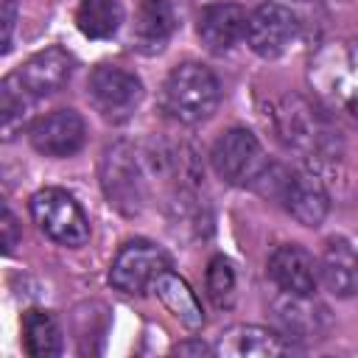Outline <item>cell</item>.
Listing matches in <instances>:
<instances>
[{
    "instance_id": "8992f818",
    "label": "cell",
    "mask_w": 358,
    "mask_h": 358,
    "mask_svg": "<svg viewBox=\"0 0 358 358\" xmlns=\"http://www.w3.org/2000/svg\"><path fill=\"white\" fill-rule=\"evenodd\" d=\"M87 95L95 112L109 123H123L143 101V84L134 73L117 64H101L90 73Z\"/></svg>"
},
{
    "instance_id": "ba28073f",
    "label": "cell",
    "mask_w": 358,
    "mask_h": 358,
    "mask_svg": "<svg viewBox=\"0 0 358 358\" xmlns=\"http://www.w3.org/2000/svg\"><path fill=\"white\" fill-rule=\"evenodd\" d=\"M165 268H171V260L159 246L151 241H129L112 260L109 282L123 294H143Z\"/></svg>"
},
{
    "instance_id": "44dd1931",
    "label": "cell",
    "mask_w": 358,
    "mask_h": 358,
    "mask_svg": "<svg viewBox=\"0 0 358 358\" xmlns=\"http://www.w3.org/2000/svg\"><path fill=\"white\" fill-rule=\"evenodd\" d=\"M31 106H34V98L8 73L0 84V126L6 140H11L25 126V120L31 117Z\"/></svg>"
},
{
    "instance_id": "9a60e30c",
    "label": "cell",
    "mask_w": 358,
    "mask_h": 358,
    "mask_svg": "<svg viewBox=\"0 0 358 358\" xmlns=\"http://www.w3.org/2000/svg\"><path fill=\"white\" fill-rule=\"evenodd\" d=\"M246 11L238 3H210L199 14V39L210 53H227L241 36H246Z\"/></svg>"
},
{
    "instance_id": "d4e9b609",
    "label": "cell",
    "mask_w": 358,
    "mask_h": 358,
    "mask_svg": "<svg viewBox=\"0 0 358 358\" xmlns=\"http://www.w3.org/2000/svg\"><path fill=\"white\" fill-rule=\"evenodd\" d=\"M173 352H176V355H210V352H215V350L207 347V344H201V341H185V344H176Z\"/></svg>"
},
{
    "instance_id": "4fadbf2b",
    "label": "cell",
    "mask_w": 358,
    "mask_h": 358,
    "mask_svg": "<svg viewBox=\"0 0 358 358\" xmlns=\"http://www.w3.org/2000/svg\"><path fill=\"white\" fill-rule=\"evenodd\" d=\"M215 352L227 358H277L294 352V344L268 327L235 324L227 333H221Z\"/></svg>"
},
{
    "instance_id": "2e32d148",
    "label": "cell",
    "mask_w": 358,
    "mask_h": 358,
    "mask_svg": "<svg viewBox=\"0 0 358 358\" xmlns=\"http://www.w3.org/2000/svg\"><path fill=\"white\" fill-rule=\"evenodd\" d=\"M176 28V6L173 0H143L137 22H134V45L140 53H159Z\"/></svg>"
},
{
    "instance_id": "7402d4cb",
    "label": "cell",
    "mask_w": 358,
    "mask_h": 358,
    "mask_svg": "<svg viewBox=\"0 0 358 358\" xmlns=\"http://www.w3.org/2000/svg\"><path fill=\"white\" fill-rule=\"evenodd\" d=\"M207 294L218 308H229L235 299V268L227 257H213L207 268Z\"/></svg>"
},
{
    "instance_id": "d6986e66",
    "label": "cell",
    "mask_w": 358,
    "mask_h": 358,
    "mask_svg": "<svg viewBox=\"0 0 358 358\" xmlns=\"http://www.w3.org/2000/svg\"><path fill=\"white\" fill-rule=\"evenodd\" d=\"M22 341H25L28 355H34V358L59 355L62 347H64L62 327H59L56 316L50 310H42V308L25 310V316H22Z\"/></svg>"
},
{
    "instance_id": "52a82bcc",
    "label": "cell",
    "mask_w": 358,
    "mask_h": 358,
    "mask_svg": "<svg viewBox=\"0 0 358 358\" xmlns=\"http://www.w3.org/2000/svg\"><path fill=\"white\" fill-rule=\"evenodd\" d=\"M271 126L277 131V140L285 148H294L305 157H324L330 148V131L322 126V120L310 112V106L299 98H282L271 106Z\"/></svg>"
},
{
    "instance_id": "8fae6325",
    "label": "cell",
    "mask_w": 358,
    "mask_h": 358,
    "mask_svg": "<svg viewBox=\"0 0 358 358\" xmlns=\"http://www.w3.org/2000/svg\"><path fill=\"white\" fill-rule=\"evenodd\" d=\"M70 73H73V59H70V53L62 50V48H45V50L34 53L20 70H14L11 78H14L34 101H39V98H48V95L59 92V90L67 84Z\"/></svg>"
},
{
    "instance_id": "30bf717a",
    "label": "cell",
    "mask_w": 358,
    "mask_h": 358,
    "mask_svg": "<svg viewBox=\"0 0 358 358\" xmlns=\"http://www.w3.org/2000/svg\"><path fill=\"white\" fill-rule=\"evenodd\" d=\"M28 137L31 145L45 157H73L87 140V126L76 109H56L39 117L28 129Z\"/></svg>"
},
{
    "instance_id": "7a4b0ae2",
    "label": "cell",
    "mask_w": 358,
    "mask_h": 358,
    "mask_svg": "<svg viewBox=\"0 0 358 358\" xmlns=\"http://www.w3.org/2000/svg\"><path fill=\"white\" fill-rule=\"evenodd\" d=\"M101 187L115 210L137 215L145 201V165L131 143H115L101 162Z\"/></svg>"
},
{
    "instance_id": "5b68a950",
    "label": "cell",
    "mask_w": 358,
    "mask_h": 358,
    "mask_svg": "<svg viewBox=\"0 0 358 358\" xmlns=\"http://www.w3.org/2000/svg\"><path fill=\"white\" fill-rule=\"evenodd\" d=\"M31 215L36 227L62 246H84L90 241V221L78 201L62 187H45L31 196Z\"/></svg>"
},
{
    "instance_id": "6da1fadb",
    "label": "cell",
    "mask_w": 358,
    "mask_h": 358,
    "mask_svg": "<svg viewBox=\"0 0 358 358\" xmlns=\"http://www.w3.org/2000/svg\"><path fill=\"white\" fill-rule=\"evenodd\" d=\"M159 101L173 120L199 123L215 112L221 101V84L210 67L199 62H182L168 73Z\"/></svg>"
},
{
    "instance_id": "277c9868",
    "label": "cell",
    "mask_w": 358,
    "mask_h": 358,
    "mask_svg": "<svg viewBox=\"0 0 358 358\" xmlns=\"http://www.w3.org/2000/svg\"><path fill=\"white\" fill-rule=\"evenodd\" d=\"M213 168L215 173L235 187H255L263 173L268 171V159L263 157V148L257 143V137L249 129H227L215 145H213Z\"/></svg>"
},
{
    "instance_id": "ffe728a7",
    "label": "cell",
    "mask_w": 358,
    "mask_h": 358,
    "mask_svg": "<svg viewBox=\"0 0 358 358\" xmlns=\"http://www.w3.org/2000/svg\"><path fill=\"white\" fill-rule=\"evenodd\" d=\"M123 22V6L117 0H81L76 8V25L90 39H109Z\"/></svg>"
},
{
    "instance_id": "e0dca14e",
    "label": "cell",
    "mask_w": 358,
    "mask_h": 358,
    "mask_svg": "<svg viewBox=\"0 0 358 358\" xmlns=\"http://www.w3.org/2000/svg\"><path fill=\"white\" fill-rule=\"evenodd\" d=\"M319 274H322V282L327 285L330 294L355 296L358 294V255H355V249L341 238L327 241L322 260H319Z\"/></svg>"
},
{
    "instance_id": "484cf974",
    "label": "cell",
    "mask_w": 358,
    "mask_h": 358,
    "mask_svg": "<svg viewBox=\"0 0 358 358\" xmlns=\"http://www.w3.org/2000/svg\"><path fill=\"white\" fill-rule=\"evenodd\" d=\"M302 3H313V0H302Z\"/></svg>"
},
{
    "instance_id": "5bb4252c",
    "label": "cell",
    "mask_w": 358,
    "mask_h": 358,
    "mask_svg": "<svg viewBox=\"0 0 358 358\" xmlns=\"http://www.w3.org/2000/svg\"><path fill=\"white\" fill-rule=\"evenodd\" d=\"M277 199L302 227H319L330 210V199L313 173H285Z\"/></svg>"
},
{
    "instance_id": "603a6c76",
    "label": "cell",
    "mask_w": 358,
    "mask_h": 358,
    "mask_svg": "<svg viewBox=\"0 0 358 358\" xmlns=\"http://www.w3.org/2000/svg\"><path fill=\"white\" fill-rule=\"evenodd\" d=\"M17 241H20L17 218H14V213L6 207V210H3V249H6V255H11V252H14Z\"/></svg>"
},
{
    "instance_id": "7c38bea8",
    "label": "cell",
    "mask_w": 358,
    "mask_h": 358,
    "mask_svg": "<svg viewBox=\"0 0 358 358\" xmlns=\"http://www.w3.org/2000/svg\"><path fill=\"white\" fill-rule=\"evenodd\" d=\"M268 277L288 296L308 299L316 291V266H313V257L299 243H285V246H277L271 252V257H268Z\"/></svg>"
},
{
    "instance_id": "3957f363",
    "label": "cell",
    "mask_w": 358,
    "mask_h": 358,
    "mask_svg": "<svg viewBox=\"0 0 358 358\" xmlns=\"http://www.w3.org/2000/svg\"><path fill=\"white\" fill-rule=\"evenodd\" d=\"M310 78L330 101L358 117V42H327L310 62Z\"/></svg>"
},
{
    "instance_id": "cb8c5ba5",
    "label": "cell",
    "mask_w": 358,
    "mask_h": 358,
    "mask_svg": "<svg viewBox=\"0 0 358 358\" xmlns=\"http://www.w3.org/2000/svg\"><path fill=\"white\" fill-rule=\"evenodd\" d=\"M14 22H17V8L14 0H3V53L11 50V34H14Z\"/></svg>"
},
{
    "instance_id": "ac0fdd59",
    "label": "cell",
    "mask_w": 358,
    "mask_h": 358,
    "mask_svg": "<svg viewBox=\"0 0 358 358\" xmlns=\"http://www.w3.org/2000/svg\"><path fill=\"white\" fill-rule=\"evenodd\" d=\"M154 294L159 296V302L171 310V316H176L185 327L190 330H199L204 324V310H201V302L196 299V294L190 291V285L171 268H165L157 280H154Z\"/></svg>"
},
{
    "instance_id": "9c48e42d",
    "label": "cell",
    "mask_w": 358,
    "mask_h": 358,
    "mask_svg": "<svg viewBox=\"0 0 358 358\" xmlns=\"http://www.w3.org/2000/svg\"><path fill=\"white\" fill-rule=\"evenodd\" d=\"M296 34V14L282 3H260L246 20V45L263 59L282 56L294 45Z\"/></svg>"
}]
</instances>
